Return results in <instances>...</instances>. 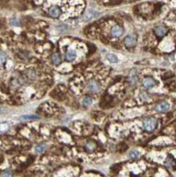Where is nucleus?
Returning a JSON list of instances; mask_svg holds the SVG:
<instances>
[{"mask_svg": "<svg viewBox=\"0 0 176 177\" xmlns=\"http://www.w3.org/2000/svg\"><path fill=\"white\" fill-rule=\"evenodd\" d=\"M157 125V121L155 118H147L144 122V127L148 131H153Z\"/></svg>", "mask_w": 176, "mask_h": 177, "instance_id": "obj_1", "label": "nucleus"}, {"mask_svg": "<svg viewBox=\"0 0 176 177\" xmlns=\"http://www.w3.org/2000/svg\"><path fill=\"white\" fill-rule=\"evenodd\" d=\"M136 37L135 35H128L124 40V44L126 47H132L136 44Z\"/></svg>", "mask_w": 176, "mask_h": 177, "instance_id": "obj_2", "label": "nucleus"}, {"mask_svg": "<svg viewBox=\"0 0 176 177\" xmlns=\"http://www.w3.org/2000/svg\"><path fill=\"white\" fill-rule=\"evenodd\" d=\"M170 109V105L168 103L165 102V101H163V102H161L159 104H157V105L155 108V110L157 112L159 113H163V112H166L167 110H169Z\"/></svg>", "mask_w": 176, "mask_h": 177, "instance_id": "obj_3", "label": "nucleus"}, {"mask_svg": "<svg viewBox=\"0 0 176 177\" xmlns=\"http://www.w3.org/2000/svg\"><path fill=\"white\" fill-rule=\"evenodd\" d=\"M122 34H123V29L121 26L117 25H114L111 29V35L113 37H116V38L120 37Z\"/></svg>", "mask_w": 176, "mask_h": 177, "instance_id": "obj_4", "label": "nucleus"}, {"mask_svg": "<svg viewBox=\"0 0 176 177\" xmlns=\"http://www.w3.org/2000/svg\"><path fill=\"white\" fill-rule=\"evenodd\" d=\"M88 89L91 91V92H94L96 93L99 91L100 90V83L96 82V81H91L88 84Z\"/></svg>", "mask_w": 176, "mask_h": 177, "instance_id": "obj_5", "label": "nucleus"}, {"mask_svg": "<svg viewBox=\"0 0 176 177\" xmlns=\"http://www.w3.org/2000/svg\"><path fill=\"white\" fill-rule=\"evenodd\" d=\"M166 32H167L166 28L165 27V26H162V25L158 26V27L154 29V33H155V34H156L157 37H159V38H162V37L166 34Z\"/></svg>", "mask_w": 176, "mask_h": 177, "instance_id": "obj_6", "label": "nucleus"}, {"mask_svg": "<svg viewBox=\"0 0 176 177\" xmlns=\"http://www.w3.org/2000/svg\"><path fill=\"white\" fill-rule=\"evenodd\" d=\"M143 85L147 88H150V87H153L155 85V81L153 78L147 77V78H144L143 80Z\"/></svg>", "mask_w": 176, "mask_h": 177, "instance_id": "obj_7", "label": "nucleus"}, {"mask_svg": "<svg viewBox=\"0 0 176 177\" xmlns=\"http://www.w3.org/2000/svg\"><path fill=\"white\" fill-rule=\"evenodd\" d=\"M49 14L50 16H51L52 17H55V18H57L60 16V10L58 7L56 6H53L51 7L50 9H49Z\"/></svg>", "mask_w": 176, "mask_h": 177, "instance_id": "obj_8", "label": "nucleus"}, {"mask_svg": "<svg viewBox=\"0 0 176 177\" xmlns=\"http://www.w3.org/2000/svg\"><path fill=\"white\" fill-rule=\"evenodd\" d=\"M76 58V51L74 50L69 49L65 53V59L67 61H73Z\"/></svg>", "mask_w": 176, "mask_h": 177, "instance_id": "obj_9", "label": "nucleus"}, {"mask_svg": "<svg viewBox=\"0 0 176 177\" xmlns=\"http://www.w3.org/2000/svg\"><path fill=\"white\" fill-rule=\"evenodd\" d=\"M85 149L87 152H93L95 149H96V143L95 141H92V140H90V141H88L86 144V145H85Z\"/></svg>", "mask_w": 176, "mask_h": 177, "instance_id": "obj_10", "label": "nucleus"}, {"mask_svg": "<svg viewBox=\"0 0 176 177\" xmlns=\"http://www.w3.org/2000/svg\"><path fill=\"white\" fill-rule=\"evenodd\" d=\"M51 60H52V62L55 64V65H59V64L60 63V61H61L60 56L57 53H55V54H53V55H51Z\"/></svg>", "mask_w": 176, "mask_h": 177, "instance_id": "obj_11", "label": "nucleus"}, {"mask_svg": "<svg viewBox=\"0 0 176 177\" xmlns=\"http://www.w3.org/2000/svg\"><path fill=\"white\" fill-rule=\"evenodd\" d=\"M98 13H96L94 11H89V12H87L86 13V15H85V20H88L91 19V18H93L95 16H97Z\"/></svg>", "mask_w": 176, "mask_h": 177, "instance_id": "obj_12", "label": "nucleus"}, {"mask_svg": "<svg viewBox=\"0 0 176 177\" xmlns=\"http://www.w3.org/2000/svg\"><path fill=\"white\" fill-rule=\"evenodd\" d=\"M21 120H25V121H27V120H35V119H39L38 116H34V115H25L22 116L20 118Z\"/></svg>", "mask_w": 176, "mask_h": 177, "instance_id": "obj_13", "label": "nucleus"}, {"mask_svg": "<svg viewBox=\"0 0 176 177\" xmlns=\"http://www.w3.org/2000/svg\"><path fill=\"white\" fill-rule=\"evenodd\" d=\"M107 60L111 63H117V56L114 54H109V55H107Z\"/></svg>", "mask_w": 176, "mask_h": 177, "instance_id": "obj_14", "label": "nucleus"}, {"mask_svg": "<svg viewBox=\"0 0 176 177\" xmlns=\"http://www.w3.org/2000/svg\"><path fill=\"white\" fill-rule=\"evenodd\" d=\"M6 60H7V57H6L5 53L2 51H0V66L4 65V63L6 62Z\"/></svg>", "mask_w": 176, "mask_h": 177, "instance_id": "obj_15", "label": "nucleus"}, {"mask_svg": "<svg viewBox=\"0 0 176 177\" xmlns=\"http://www.w3.org/2000/svg\"><path fill=\"white\" fill-rule=\"evenodd\" d=\"M9 128L8 123H0V133H4L7 131Z\"/></svg>", "mask_w": 176, "mask_h": 177, "instance_id": "obj_16", "label": "nucleus"}, {"mask_svg": "<svg viewBox=\"0 0 176 177\" xmlns=\"http://www.w3.org/2000/svg\"><path fill=\"white\" fill-rule=\"evenodd\" d=\"M140 156V153L137 151V150H133V151H131L129 154V157L131 158V159H136L138 158Z\"/></svg>", "mask_w": 176, "mask_h": 177, "instance_id": "obj_17", "label": "nucleus"}, {"mask_svg": "<svg viewBox=\"0 0 176 177\" xmlns=\"http://www.w3.org/2000/svg\"><path fill=\"white\" fill-rule=\"evenodd\" d=\"M46 149V145H39L36 147V152L37 153H43V151Z\"/></svg>", "mask_w": 176, "mask_h": 177, "instance_id": "obj_18", "label": "nucleus"}, {"mask_svg": "<svg viewBox=\"0 0 176 177\" xmlns=\"http://www.w3.org/2000/svg\"><path fill=\"white\" fill-rule=\"evenodd\" d=\"M91 102H92V100H91V98H90L89 96H86V97H85V98L83 99V100H82L83 105H86V106H87V105H90V104H91Z\"/></svg>", "mask_w": 176, "mask_h": 177, "instance_id": "obj_19", "label": "nucleus"}, {"mask_svg": "<svg viewBox=\"0 0 176 177\" xmlns=\"http://www.w3.org/2000/svg\"><path fill=\"white\" fill-rule=\"evenodd\" d=\"M1 177H12V175L11 172H9V171H5L3 173L2 175V176Z\"/></svg>", "mask_w": 176, "mask_h": 177, "instance_id": "obj_20", "label": "nucleus"}]
</instances>
